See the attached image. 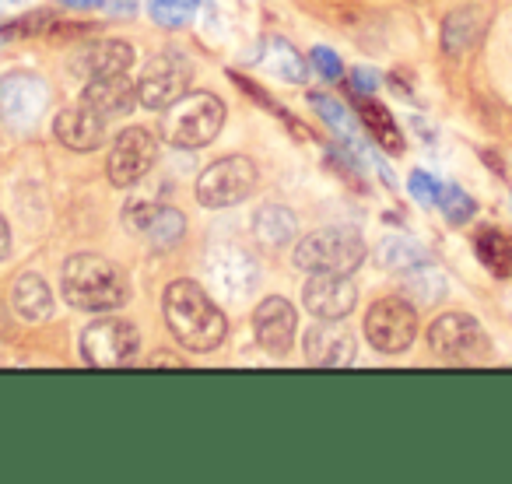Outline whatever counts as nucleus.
<instances>
[{
	"label": "nucleus",
	"instance_id": "1",
	"mask_svg": "<svg viewBox=\"0 0 512 484\" xmlns=\"http://www.w3.org/2000/svg\"><path fill=\"white\" fill-rule=\"evenodd\" d=\"M165 323H169L172 337L183 344L186 351L207 355L214 351L228 334V320L221 316V309L214 306V299L193 281H172L165 288Z\"/></svg>",
	"mask_w": 512,
	"mask_h": 484
},
{
	"label": "nucleus",
	"instance_id": "2",
	"mask_svg": "<svg viewBox=\"0 0 512 484\" xmlns=\"http://www.w3.org/2000/svg\"><path fill=\"white\" fill-rule=\"evenodd\" d=\"M64 299L85 313H113L127 302V278L113 260L99 253H74L60 274Z\"/></svg>",
	"mask_w": 512,
	"mask_h": 484
},
{
	"label": "nucleus",
	"instance_id": "3",
	"mask_svg": "<svg viewBox=\"0 0 512 484\" xmlns=\"http://www.w3.org/2000/svg\"><path fill=\"white\" fill-rule=\"evenodd\" d=\"M162 113V137L172 148H204L225 127V102L211 92H186Z\"/></svg>",
	"mask_w": 512,
	"mask_h": 484
},
{
	"label": "nucleus",
	"instance_id": "4",
	"mask_svg": "<svg viewBox=\"0 0 512 484\" xmlns=\"http://www.w3.org/2000/svg\"><path fill=\"white\" fill-rule=\"evenodd\" d=\"M365 260V242L355 228H320L295 246V267L309 274H351Z\"/></svg>",
	"mask_w": 512,
	"mask_h": 484
},
{
	"label": "nucleus",
	"instance_id": "5",
	"mask_svg": "<svg viewBox=\"0 0 512 484\" xmlns=\"http://www.w3.org/2000/svg\"><path fill=\"white\" fill-rule=\"evenodd\" d=\"M141 334L123 316H99L81 330V355L92 369H123L137 362Z\"/></svg>",
	"mask_w": 512,
	"mask_h": 484
},
{
	"label": "nucleus",
	"instance_id": "6",
	"mask_svg": "<svg viewBox=\"0 0 512 484\" xmlns=\"http://www.w3.org/2000/svg\"><path fill=\"white\" fill-rule=\"evenodd\" d=\"M193 85V64L186 53L165 50L144 64L141 78H137V102L144 109H165L176 99H183Z\"/></svg>",
	"mask_w": 512,
	"mask_h": 484
},
{
	"label": "nucleus",
	"instance_id": "7",
	"mask_svg": "<svg viewBox=\"0 0 512 484\" xmlns=\"http://www.w3.org/2000/svg\"><path fill=\"white\" fill-rule=\"evenodd\" d=\"M428 344L442 362H456V365H474L484 362L491 351L488 334L484 327L467 313H446L428 327Z\"/></svg>",
	"mask_w": 512,
	"mask_h": 484
},
{
	"label": "nucleus",
	"instance_id": "8",
	"mask_svg": "<svg viewBox=\"0 0 512 484\" xmlns=\"http://www.w3.org/2000/svg\"><path fill=\"white\" fill-rule=\"evenodd\" d=\"M365 337L383 355H404L418 337V309L407 299H397V295L379 299L365 313Z\"/></svg>",
	"mask_w": 512,
	"mask_h": 484
},
{
	"label": "nucleus",
	"instance_id": "9",
	"mask_svg": "<svg viewBox=\"0 0 512 484\" xmlns=\"http://www.w3.org/2000/svg\"><path fill=\"white\" fill-rule=\"evenodd\" d=\"M50 109V88L39 74L11 71L0 78V120L11 130H32Z\"/></svg>",
	"mask_w": 512,
	"mask_h": 484
},
{
	"label": "nucleus",
	"instance_id": "10",
	"mask_svg": "<svg viewBox=\"0 0 512 484\" xmlns=\"http://www.w3.org/2000/svg\"><path fill=\"white\" fill-rule=\"evenodd\" d=\"M253 186H256V165L246 155H228L200 172L197 200L204 207H211V211L235 207L253 193Z\"/></svg>",
	"mask_w": 512,
	"mask_h": 484
},
{
	"label": "nucleus",
	"instance_id": "11",
	"mask_svg": "<svg viewBox=\"0 0 512 484\" xmlns=\"http://www.w3.org/2000/svg\"><path fill=\"white\" fill-rule=\"evenodd\" d=\"M155 158H158V144L148 130L144 127L120 130V134L113 137V148H109V158H106L109 183L120 186V190H130V186H137L148 176Z\"/></svg>",
	"mask_w": 512,
	"mask_h": 484
},
{
	"label": "nucleus",
	"instance_id": "12",
	"mask_svg": "<svg viewBox=\"0 0 512 484\" xmlns=\"http://www.w3.org/2000/svg\"><path fill=\"white\" fill-rule=\"evenodd\" d=\"M207 281L214 285V292L228 302H242L246 295H253L260 271H256V260L249 257L242 246L232 242H221L207 253Z\"/></svg>",
	"mask_w": 512,
	"mask_h": 484
},
{
	"label": "nucleus",
	"instance_id": "13",
	"mask_svg": "<svg viewBox=\"0 0 512 484\" xmlns=\"http://www.w3.org/2000/svg\"><path fill=\"white\" fill-rule=\"evenodd\" d=\"M302 299H306V309L316 320H344L355 309L358 292L348 274H313L306 281Z\"/></svg>",
	"mask_w": 512,
	"mask_h": 484
},
{
	"label": "nucleus",
	"instance_id": "14",
	"mask_svg": "<svg viewBox=\"0 0 512 484\" xmlns=\"http://www.w3.org/2000/svg\"><path fill=\"white\" fill-rule=\"evenodd\" d=\"M295 327H299V316L295 306L281 295H271L256 306L253 313V334L260 341V348L271 351V355H285L295 341Z\"/></svg>",
	"mask_w": 512,
	"mask_h": 484
},
{
	"label": "nucleus",
	"instance_id": "15",
	"mask_svg": "<svg viewBox=\"0 0 512 484\" xmlns=\"http://www.w3.org/2000/svg\"><path fill=\"white\" fill-rule=\"evenodd\" d=\"M306 362L316 369H344L355 362V337L344 330V320H320L306 330Z\"/></svg>",
	"mask_w": 512,
	"mask_h": 484
},
{
	"label": "nucleus",
	"instance_id": "16",
	"mask_svg": "<svg viewBox=\"0 0 512 484\" xmlns=\"http://www.w3.org/2000/svg\"><path fill=\"white\" fill-rule=\"evenodd\" d=\"M88 113L102 116V120H116V116H127L137 106V85L127 81V74H106V78H92L81 92V102Z\"/></svg>",
	"mask_w": 512,
	"mask_h": 484
},
{
	"label": "nucleus",
	"instance_id": "17",
	"mask_svg": "<svg viewBox=\"0 0 512 484\" xmlns=\"http://www.w3.org/2000/svg\"><path fill=\"white\" fill-rule=\"evenodd\" d=\"M491 22V11L484 4H463L453 15L442 22V50L446 57H467L470 50H477V43L484 39Z\"/></svg>",
	"mask_w": 512,
	"mask_h": 484
},
{
	"label": "nucleus",
	"instance_id": "18",
	"mask_svg": "<svg viewBox=\"0 0 512 484\" xmlns=\"http://www.w3.org/2000/svg\"><path fill=\"white\" fill-rule=\"evenodd\" d=\"M134 64V50L123 39H95L74 57V74L78 78H106V74H127Z\"/></svg>",
	"mask_w": 512,
	"mask_h": 484
},
{
	"label": "nucleus",
	"instance_id": "19",
	"mask_svg": "<svg viewBox=\"0 0 512 484\" xmlns=\"http://www.w3.org/2000/svg\"><path fill=\"white\" fill-rule=\"evenodd\" d=\"M53 134H57V141L71 151H95L102 141H106V120L88 113L85 106H71L57 116Z\"/></svg>",
	"mask_w": 512,
	"mask_h": 484
},
{
	"label": "nucleus",
	"instance_id": "20",
	"mask_svg": "<svg viewBox=\"0 0 512 484\" xmlns=\"http://www.w3.org/2000/svg\"><path fill=\"white\" fill-rule=\"evenodd\" d=\"M11 309H15L18 320L25 323H46L57 309L53 292L39 274H18L15 285H11Z\"/></svg>",
	"mask_w": 512,
	"mask_h": 484
},
{
	"label": "nucleus",
	"instance_id": "21",
	"mask_svg": "<svg viewBox=\"0 0 512 484\" xmlns=\"http://www.w3.org/2000/svg\"><path fill=\"white\" fill-rule=\"evenodd\" d=\"M253 235L260 246H267V250H278V246H285V242H292L295 235H299V218H295V211H288V207L281 204H267L256 211L253 218Z\"/></svg>",
	"mask_w": 512,
	"mask_h": 484
},
{
	"label": "nucleus",
	"instance_id": "22",
	"mask_svg": "<svg viewBox=\"0 0 512 484\" xmlns=\"http://www.w3.org/2000/svg\"><path fill=\"white\" fill-rule=\"evenodd\" d=\"M474 250L491 274L512 278V235L509 232H502V228H484V232H477Z\"/></svg>",
	"mask_w": 512,
	"mask_h": 484
},
{
	"label": "nucleus",
	"instance_id": "23",
	"mask_svg": "<svg viewBox=\"0 0 512 484\" xmlns=\"http://www.w3.org/2000/svg\"><path fill=\"white\" fill-rule=\"evenodd\" d=\"M264 64L271 67L274 74H281L285 81H295V85H302V81L309 78L306 57H302V53L295 50L288 39H281V36H271L264 43Z\"/></svg>",
	"mask_w": 512,
	"mask_h": 484
},
{
	"label": "nucleus",
	"instance_id": "24",
	"mask_svg": "<svg viewBox=\"0 0 512 484\" xmlns=\"http://www.w3.org/2000/svg\"><path fill=\"white\" fill-rule=\"evenodd\" d=\"M358 113H362V123H365V130H369L372 137H376L379 144H383L386 151H404V137H400V127L393 123V116H390V109L386 106H379L376 99H362V106H358Z\"/></svg>",
	"mask_w": 512,
	"mask_h": 484
},
{
	"label": "nucleus",
	"instance_id": "25",
	"mask_svg": "<svg viewBox=\"0 0 512 484\" xmlns=\"http://www.w3.org/2000/svg\"><path fill=\"white\" fill-rule=\"evenodd\" d=\"M144 235H148V242L155 246V250H176L186 235L183 211H176V207H155V214H151Z\"/></svg>",
	"mask_w": 512,
	"mask_h": 484
},
{
	"label": "nucleus",
	"instance_id": "26",
	"mask_svg": "<svg viewBox=\"0 0 512 484\" xmlns=\"http://www.w3.org/2000/svg\"><path fill=\"white\" fill-rule=\"evenodd\" d=\"M309 102H313L316 113L327 120V127L334 130L337 137H344V141H355V120L348 116V109L341 106V102L334 99V95H309Z\"/></svg>",
	"mask_w": 512,
	"mask_h": 484
},
{
	"label": "nucleus",
	"instance_id": "27",
	"mask_svg": "<svg viewBox=\"0 0 512 484\" xmlns=\"http://www.w3.org/2000/svg\"><path fill=\"white\" fill-rule=\"evenodd\" d=\"M379 264H383L386 271L418 267V264H425V250L414 246V242H407V239H386L383 246H379Z\"/></svg>",
	"mask_w": 512,
	"mask_h": 484
},
{
	"label": "nucleus",
	"instance_id": "28",
	"mask_svg": "<svg viewBox=\"0 0 512 484\" xmlns=\"http://www.w3.org/2000/svg\"><path fill=\"white\" fill-rule=\"evenodd\" d=\"M148 11L162 29H183L197 15V0H151Z\"/></svg>",
	"mask_w": 512,
	"mask_h": 484
},
{
	"label": "nucleus",
	"instance_id": "29",
	"mask_svg": "<svg viewBox=\"0 0 512 484\" xmlns=\"http://www.w3.org/2000/svg\"><path fill=\"white\" fill-rule=\"evenodd\" d=\"M439 207L453 225H463V221L474 214V200L460 190V186H442L439 190Z\"/></svg>",
	"mask_w": 512,
	"mask_h": 484
},
{
	"label": "nucleus",
	"instance_id": "30",
	"mask_svg": "<svg viewBox=\"0 0 512 484\" xmlns=\"http://www.w3.org/2000/svg\"><path fill=\"white\" fill-rule=\"evenodd\" d=\"M309 64H313L316 71H320L327 81H337V78H341V74H344L341 57H337L334 50H327V46H316V50L309 53Z\"/></svg>",
	"mask_w": 512,
	"mask_h": 484
},
{
	"label": "nucleus",
	"instance_id": "31",
	"mask_svg": "<svg viewBox=\"0 0 512 484\" xmlns=\"http://www.w3.org/2000/svg\"><path fill=\"white\" fill-rule=\"evenodd\" d=\"M151 214H155V204H151V200H130V204L123 207V225H127L130 232H141L144 235Z\"/></svg>",
	"mask_w": 512,
	"mask_h": 484
},
{
	"label": "nucleus",
	"instance_id": "32",
	"mask_svg": "<svg viewBox=\"0 0 512 484\" xmlns=\"http://www.w3.org/2000/svg\"><path fill=\"white\" fill-rule=\"evenodd\" d=\"M407 190H411L414 197L421 200V204H439V190H442V186L435 183L428 172H411V183H407Z\"/></svg>",
	"mask_w": 512,
	"mask_h": 484
},
{
	"label": "nucleus",
	"instance_id": "33",
	"mask_svg": "<svg viewBox=\"0 0 512 484\" xmlns=\"http://www.w3.org/2000/svg\"><path fill=\"white\" fill-rule=\"evenodd\" d=\"M137 11V0H109V15L116 18H130Z\"/></svg>",
	"mask_w": 512,
	"mask_h": 484
},
{
	"label": "nucleus",
	"instance_id": "34",
	"mask_svg": "<svg viewBox=\"0 0 512 484\" xmlns=\"http://www.w3.org/2000/svg\"><path fill=\"white\" fill-rule=\"evenodd\" d=\"M11 253V228H8V218L0 214V260H8Z\"/></svg>",
	"mask_w": 512,
	"mask_h": 484
},
{
	"label": "nucleus",
	"instance_id": "35",
	"mask_svg": "<svg viewBox=\"0 0 512 484\" xmlns=\"http://www.w3.org/2000/svg\"><path fill=\"white\" fill-rule=\"evenodd\" d=\"M64 8H74V11H92V8H102L106 0H60Z\"/></svg>",
	"mask_w": 512,
	"mask_h": 484
},
{
	"label": "nucleus",
	"instance_id": "36",
	"mask_svg": "<svg viewBox=\"0 0 512 484\" xmlns=\"http://www.w3.org/2000/svg\"><path fill=\"white\" fill-rule=\"evenodd\" d=\"M355 85L362 88V92H372V85H376V78H372L369 71H355ZM358 92V95H362Z\"/></svg>",
	"mask_w": 512,
	"mask_h": 484
},
{
	"label": "nucleus",
	"instance_id": "37",
	"mask_svg": "<svg viewBox=\"0 0 512 484\" xmlns=\"http://www.w3.org/2000/svg\"><path fill=\"white\" fill-rule=\"evenodd\" d=\"M151 365H183V358H176V355H165V351H162V355H155V358H151Z\"/></svg>",
	"mask_w": 512,
	"mask_h": 484
},
{
	"label": "nucleus",
	"instance_id": "38",
	"mask_svg": "<svg viewBox=\"0 0 512 484\" xmlns=\"http://www.w3.org/2000/svg\"><path fill=\"white\" fill-rule=\"evenodd\" d=\"M8 4H15V0H0V8H8Z\"/></svg>",
	"mask_w": 512,
	"mask_h": 484
}]
</instances>
